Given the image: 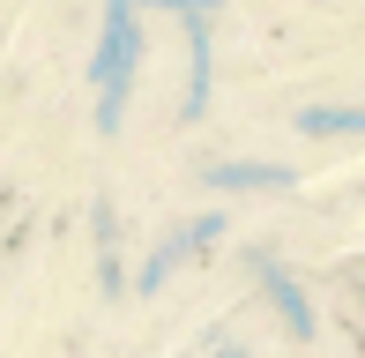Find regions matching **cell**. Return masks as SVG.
Returning <instances> with one entry per match:
<instances>
[{
  "instance_id": "obj_1",
  "label": "cell",
  "mask_w": 365,
  "mask_h": 358,
  "mask_svg": "<svg viewBox=\"0 0 365 358\" xmlns=\"http://www.w3.org/2000/svg\"><path fill=\"white\" fill-rule=\"evenodd\" d=\"M135 60H142V30H135V8L127 0H112L105 8V45H97V68H90V83H97V127H120V105H127V83H135Z\"/></svg>"
},
{
  "instance_id": "obj_2",
  "label": "cell",
  "mask_w": 365,
  "mask_h": 358,
  "mask_svg": "<svg viewBox=\"0 0 365 358\" xmlns=\"http://www.w3.org/2000/svg\"><path fill=\"white\" fill-rule=\"evenodd\" d=\"M217 232H224V217H194V224H187V232H172V239H164V247H157V254H149V269L135 276V284H142V291H157V284H164V276H172L179 262H187V254H194V247H209V239H217Z\"/></svg>"
},
{
  "instance_id": "obj_3",
  "label": "cell",
  "mask_w": 365,
  "mask_h": 358,
  "mask_svg": "<svg viewBox=\"0 0 365 358\" xmlns=\"http://www.w3.org/2000/svg\"><path fill=\"white\" fill-rule=\"evenodd\" d=\"M254 276H261V291L276 299V314H284V329H291V336H313V306H306V291H298L291 276H284V269L269 262V254L254 262Z\"/></svg>"
},
{
  "instance_id": "obj_4",
  "label": "cell",
  "mask_w": 365,
  "mask_h": 358,
  "mask_svg": "<svg viewBox=\"0 0 365 358\" xmlns=\"http://www.w3.org/2000/svg\"><path fill=\"white\" fill-rule=\"evenodd\" d=\"M187 68H194L187 120H202V105H209V8H187Z\"/></svg>"
},
{
  "instance_id": "obj_8",
  "label": "cell",
  "mask_w": 365,
  "mask_h": 358,
  "mask_svg": "<svg viewBox=\"0 0 365 358\" xmlns=\"http://www.w3.org/2000/svg\"><path fill=\"white\" fill-rule=\"evenodd\" d=\"M217 358H246V351H239V344H217Z\"/></svg>"
},
{
  "instance_id": "obj_6",
  "label": "cell",
  "mask_w": 365,
  "mask_h": 358,
  "mask_svg": "<svg viewBox=\"0 0 365 358\" xmlns=\"http://www.w3.org/2000/svg\"><path fill=\"white\" fill-rule=\"evenodd\" d=\"M291 179L298 172H284V165H217L209 187H231V194H239V187H291Z\"/></svg>"
},
{
  "instance_id": "obj_5",
  "label": "cell",
  "mask_w": 365,
  "mask_h": 358,
  "mask_svg": "<svg viewBox=\"0 0 365 358\" xmlns=\"http://www.w3.org/2000/svg\"><path fill=\"white\" fill-rule=\"evenodd\" d=\"M298 127L306 135H365V105H306Z\"/></svg>"
},
{
  "instance_id": "obj_7",
  "label": "cell",
  "mask_w": 365,
  "mask_h": 358,
  "mask_svg": "<svg viewBox=\"0 0 365 358\" xmlns=\"http://www.w3.org/2000/svg\"><path fill=\"white\" fill-rule=\"evenodd\" d=\"M127 8H172V15H187V8H217V0H127Z\"/></svg>"
}]
</instances>
